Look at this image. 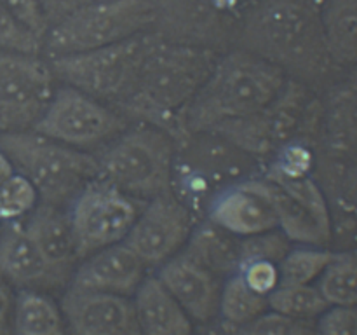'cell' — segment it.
Returning <instances> with one entry per match:
<instances>
[{
	"mask_svg": "<svg viewBox=\"0 0 357 335\" xmlns=\"http://www.w3.org/2000/svg\"><path fill=\"white\" fill-rule=\"evenodd\" d=\"M286 72L241 49L216 59L211 73L183 114V129L206 131L244 121L271 107L284 89Z\"/></svg>",
	"mask_w": 357,
	"mask_h": 335,
	"instance_id": "obj_1",
	"label": "cell"
},
{
	"mask_svg": "<svg viewBox=\"0 0 357 335\" xmlns=\"http://www.w3.org/2000/svg\"><path fill=\"white\" fill-rule=\"evenodd\" d=\"M321 7L323 0H258L244 24V49L302 79H323L337 66L324 44Z\"/></svg>",
	"mask_w": 357,
	"mask_h": 335,
	"instance_id": "obj_2",
	"label": "cell"
},
{
	"mask_svg": "<svg viewBox=\"0 0 357 335\" xmlns=\"http://www.w3.org/2000/svg\"><path fill=\"white\" fill-rule=\"evenodd\" d=\"M218 56L208 47L157 37L136 86L121 110L166 133L183 129V114L211 73Z\"/></svg>",
	"mask_w": 357,
	"mask_h": 335,
	"instance_id": "obj_3",
	"label": "cell"
},
{
	"mask_svg": "<svg viewBox=\"0 0 357 335\" xmlns=\"http://www.w3.org/2000/svg\"><path fill=\"white\" fill-rule=\"evenodd\" d=\"M0 150L37 188L40 202L68 208L98 178V159L86 150L59 143L35 129L0 133Z\"/></svg>",
	"mask_w": 357,
	"mask_h": 335,
	"instance_id": "obj_4",
	"label": "cell"
},
{
	"mask_svg": "<svg viewBox=\"0 0 357 335\" xmlns=\"http://www.w3.org/2000/svg\"><path fill=\"white\" fill-rule=\"evenodd\" d=\"M96 159L98 177L138 201L173 191V138L157 126L126 129Z\"/></svg>",
	"mask_w": 357,
	"mask_h": 335,
	"instance_id": "obj_5",
	"label": "cell"
},
{
	"mask_svg": "<svg viewBox=\"0 0 357 335\" xmlns=\"http://www.w3.org/2000/svg\"><path fill=\"white\" fill-rule=\"evenodd\" d=\"M157 17L153 0H91L49 27L42 52L56 58L117 44L150 31Z\"/></svg>",
	"mask_w": 357,
	"mask_h": 335,
	"instance_id": "obj_6",
	"label": "cell"
},
{
	"mask_svg": "<svg viewBox=\"0 0 357 335\" xmlns=\"http://www.w3.org/2000/svg\"><path fill=\"white\" fill-rule=\"evenodd\" d=\"M157 37L159 35L145 31L93 51L49 58V65L58 82L121 108L135 89Z\"/></svg>",
	"mask_w": 357,
	"mask_h": 335,
	"instance_id": "obj_7",
	"label": "cell"
},
{
	"mask_svg": "<svg viewBox=\"0 0 357 335\" xmlns=\"http://www.w3.org/2000/svg\"><path fill=\"white\" fill-rule=\"evenodd\" d=\"M31 129L73 149L87 150L108 145L128 129V121L108 103L61 84Z\"/></svg>",
	"mask_w": 357,
	"mask_h": 335,
	"instance_id": "obj_8",
	"label": "cell"
},
{
	"mask_svg": "<svg viewBox=\"0 0 357 335\" xmlns=\"http://www.w3.org/2000/svg\"><path fill=\"white\" fill-rule=\"evenodd\" d=\"M139 202L100 177L87 184L66 208L80 260L101 248L122 243L142 209Z\"/></svg>",
	"mask_w": 357,
	"mask_h": 335,
	"instance_id": "obj_9",
	"label": "cell"
},
{
	"mask_svg": "<svg viewBox=\"0 0 357 335\" xmlns=\"http://www.w3.org/2000/svg\"><path fill=\"white\" fill-rule=\"evenodd\" d=\"M49 59L40 54L0 51V133L37 124L56 91Z\"/></svg>",
	"mask_w": 357,
	"mask_h": 335,
	"instance_id": "obj_10",
	"label": "cell"
},
{
	"mask_svg": "<svg viewBox=\"0 0 357 335\" xmlns=\"http://www.w3.org/2000/svg\"><path fill=\"white\" fill-rule=\"evenodd\" d=\"M279 230L291 243L326 246L333 237V216L323 188L310 178L272 171Z\"/></svg>",
	"mask_w": 357,
	"mask_h": 335,
	"instance_id": "obj_11",
	"label": "cell"
},
{
	"mask_svg": "<svg viewBox=\"0 0 357 335\" xmlns=\"http://www.w3.org/2000/svg\"><path fill=\"white\" fill-rule=\"evenodd\" d=\"M194 230L190 208L173 191L150 199L139 209L124 243L146 267L162 265L183 250Z\"/></svg>",
	"mask_w": 357,
	"mask_h": 335,
	"instance_id": "obj_12",
	"label": "cell"
},
{
	"mask_svg": "<svg viewBox=\"0 0 357 335\" xmlns=\"http://www.w3.org/2000/svg\"><path fill=\"white\" fill-rule=\"evenodd\" d=\"M209 222L237 237L279 229L272 181H237L220 191L209 206Z\"/></svg>",
	"mask_w": 357,
	"mask_h": 335,
	"instance_id": "obj_13",
	"label": "cell"
},
{
	"mask_svg": "<svg viewBox=\"0 0 357 335\" xmlns=\"http://www.w3.org/2000/svg\"><path fill=\"white\" fill-rule=\"evenodd\" d=\"M59 306L68 335H142L131 297L68 286Z\"/></svg>",
	"mask_w": 357,
	"mask_h": 335,
	"instance_id": "obj_14",
	"label": "cell"
},
{
	"mask_svg": "<svg viewBox=\"0 0 357 335\" xmlns=\"http://www.w3.org/2000/svg\"><path fill=\"white\" fill-rule=\"evenodd\" d=\"M157 278L178 300L194 323H209L218 316L222 281L188 251H180L160 265Z\"/></svg>",
	"mask_w": 357,
	"mask_h": 335,
	"instance_id": "obj_15",
	"label": "cell"
},
{
	"mask_svg": "<svg viewBox=\"0 0 357 335\" xmlns=\"http://www.w3.org/2000/svg\"><path fill=\"white\" fill-rule=\"evenodd\" d=\"M24 227L40 251L54 279L56 288L70 285L80 262V255L70 223L68 209L38 202L37 208L24 218Z\"/></svg>",
	"mask_w": 357,
	"mask_h": 335,
	"instance_id": "obj_16",
	"label": "cell"
},
{
	"mask_svg": "<svg viewBox=\"0 0 357 335\" xmlns=\"http://www.w3.org/2000/svg\"><path fill=\"white\" fill-rule=\"evenodd\" d=\"M145 278L146 264L122 241L84 257L68 286L132 297Z\"/></svg>",
	"mask_w": 357,
	"mask_h": 335,
	"instance_id": "obj_17",
	"label": "cell"
},
{
	"mask_svg": "<svg viewBox=\"0 0 357 335\" xmlns=\"http://www.w3.org/2000/svg\"><path fill=\"white\" fill-rule=\"evenodd\" d=\"M0 276L21 290L56 288L54 279L23 220L0 223Z\"/></svg>",
	"mask_w": 357,
	"mask_h": 335,
	"instance_id": "obj_18",
	"label": "cell"
},
{
	"mask_svg": "<svg viewBox=\"0 0 357 335\" xmlns=\"http://www.w3.org/2000/svg\"><path fill=\"white\" fill-rule=\"evenodd\" d=\"M132 306L142 335H194V321L157 276L143 279Z\"/></svg>",
	"mask_w": 357,
	"mask_h": 335,
	"instance_id": "obj_19",
	"label": "cell"
},
{
	"mask_svg": "<svg viewBox=\"0 0 357 335\" xmlns=\"http://www.w3.org/2000/svg\"><path fill=\"white\" fill-rule=\"evenodd\" d=\"M324 135L330 152L357 157V68L338 80L324 101Z\"/></svg>",
	"mask_w": 357,
	"mask_h": 335,
	"instance_id": "obj_20",
	"label": "cell"
},
{
	"mask_svg": "<svg viewBox=\"0 0 357 335\" xmlns=\"http://www.w3.org/2000/svg\"><path fill=\"white\" fill-rule=\"evenodd\" d=\"M321 24L331 63L357 68V0H323Z\"/></svg>",
	"mask_w": 357,
	"mask_h": 335,
	"instance_id": "obj_21",
	"label": "cell"
},
{
	"mask_svg": "<svg viewBox=\"0 0 357 335\" xmlns=\"http://www.w3.org/2000/svg\"><path fill=\"white\" fill-rule=\"evenodd\" d=\"M13 335H68L61 306L40 290L23 288L14 297Z\"/></svg>",
	"mask_w": 357,
	"mask_h": 335,
	"instance_id": "obj_22",
	"label": "cell"
},
{
	"mask_svg": "<svg viewBox=\"0 0 357 335\" xmlns=\"http://www.w3.org/2000/svg\"><path fill=\"white\" fill-rule=\"evenodd\" d=\"M188 253L204 264L216 276H227L241 267V237L225 232L208 222V225L192 230L188 239Z\"/></svg>",
	"mask_w": 357,
	"mask_h": 335,
	"instance_id": "obj_23",
	"label": "cell"
},
{
	"mask_svg": "<svg viewBox=\"0 0 357 335\" xmlns=\"http://www.w3.org/2000/svg\"><path fill=\"white\" fill-rule=\"evenodd\" d=\"M316 286L330 307H357V248L333 251Z\"/></svg>",
	"mask_w": 357,
	"mask_h": 335,
	"instance_id": "obj_24",
	"label": "cell"
},
{
	"mask_svg": "<svg viewBox=\"0 0 357 335\" xmlns=\"http://www.w3.org/2000/svg\"><path fill=\"white\" fill-rule=\"evenodd\" d=\"M267 309V297L250 288L239 272H234L225 283H222L218 316H222L223 325L239 327L255 320Z\"/></svg>",
	"mask_w": 357,
	"mask_h": 335,
	"instance_id": "obj_25",
	"label": "cell"
},
{
	"mask_svg": "<svg viewBox=\"0 0 357 335\" xmlns=\"http://www.w3.org/2000/svg\"><path fill=\"white\" fill-rule=\"evenodd\" d=\"M267 300L268 309L284 314V316L295 318V320L305 321H316L330 307L316 285H286V283H281L267 297Z\"/></svg>",
	"mask_w": 357,
	"mask_h": 335,
	"instance_id": "obj_26",
	"label": "cell"
},
{
	"mask_svg": "<svg viewBox=\"0 0 357 335\" xmlns=\"http://www.w3.org/2000/svg\"><path fill=\"white\" fill-rule=\"evenodd\" d=\"M333 251L326 246L300 244L289 248L288 253L279 262L281 283L286 285H316L326 265L330 264Z\"/></svg>",
	"mask_w": 357,
	"mask_h": 335,
	"instance_id": "obj_27",
	"label": "cell"
},
{
	"mask_svg": "<svg viewBox=\"0 0 357 335\" xmlns=\"http://www.w3.org/2000/svg\"><path fill=\"white\" fill-rule=\"evenodd\" d=\"M37 188L24 174L14 171L13 177L0 187V223L20 222L38 206Z\"/></svg>",
	"mask_w": 357,
	"mask_h": 335,
	"instance_id": "obj_28",
	"label": "cell"
},
{
	"mask_svg": "<svg viewBox=\"0 0 357 335\" xmlns=\"http://www.w3.org/2000/svg\"><path fill=\"white\" fill-rule=\"evenodd\" d=\"M223 330L229 335H316V321L295 320L267 309L239 327L223 325Z\"/></svg>",
	"mask_w": 357,
	"mask_h": 335,
	"instance_id": "obj_29",
	"label": "cell"
},
{
	"mask_svg": "<svg viewBox=\"0 0 357 335\" xmlns=\"http://www.w3.org/2000/svg\"><path fill=\"white\" fill-rule=\"evenodd\" d=\"M44 40L28 30L10 10L0 2V51L40 54Z\"/></svg>",
	"mask_w": 357,
	"mask_h": 335,
	"instance_id": "obj_30",
	"label": "cell"
},
{
	"mask_svg": "<svg viewBox=\"0 0 357 335\" xmlns=\"http://www.w3.org/2000/svg\"><path fill=\"white\" fill-rule=\"evenodd\" d=\"M239 274L250 288L261 295L268 297L279 285H281V274H279V264L272 260H251L239 269Z\"/></svg>",
	"mask_w": 357,
	"mask_h": 335,
	"instance_id": "obj_31",
	"label": "cell"
},
{
	"mask_svg": "<svg viewBox=\"0 0 357 335\" xmlns=\"http://www.w3.org/2000/svg\"><path fill=\"white\" fill-rule=\"evenodd\" d=\"M316 335H357V307H328L316 320Z\"/></svg>",
	"mask_w": 357,
	"mask_h": 335,
	"instance_id": "obj_32",
	"label": "cell"
},
{
	"mask_svg": "<svg viewBox=\"0 0 357 335\" xmlns=\"http://www.w3.org/2000/svg\"><path fill=\"white\" fill-rule=\"evenodd\" d=\"M0 2H2L3 6L10 10V14H14L28 30L33 31L37 37H40L42 40H44L45 34H47L51 24H49L44 9H42L38 0H0Z\"/></svg>",
	"mask_w": 357,
	"mask_h": 335,
	"instance_id": "obj_33",
	"label": "cell"
},
{
	"mask_svg": "<svg viewBox=\"0 0 357 335\" xmlns=\"http://www.w3.org/2000/svg\"><path fill=\"white\" fill-rule=\"evenodd\" d=\"M44 9L49 24H54L77 10L79 7L86 6L91 0H38Z\"/></svg>",
	"mask_w": 357,
	"mask_h": 335,
	"instance_id": "obj_34",
	"label": "cell"
},
{
	"mask_svg": "<svg viewBox=\"0 0 357 335\" xmlns=\"http://www.w3.org/2000/svg\"><path fill=\"white\" fill-rule=\"evenodd\" d=\"M14 295L10 285L0 276V335H10L13 332Z\"/></svg>",
	"mask_w": 357,
	"mask_h": 335,
	"instance_id": "obj_35",
	"label": "cell"
},
{
	"mask_svg": "<svg viewBox=\"0 0 357 335\" xmlns=\"http://www.w3.org/2000/svg\"><path fill=\"white\" fill-rule=\"evenodd\" d=\"M14 171L16 170H14L10 159L2 152V150H0V187H2V185L6 184L10 177H13Z\"/></svg>",
	"mask_w": 357,
	"mask_h": 335,
	"instance_id": "obj_36",
	"label": "cell"
},
{
	"mask_svg": "<svg viewBox=\"0 0 357 335\" xmlns=\"http://www.w3.org/2000/svg\"><path fill=\"white\" fill-rule=\"evenodd\" d=\"M208 335H229V334H227V332L225 330H223L222 332V334H220V332H209V334Z\"/></svg>",
	"mask_w": 357,
	"mask_h": 335,
	"instance_id": "obj_37",
	"label": "cell"
}]
</instances>
